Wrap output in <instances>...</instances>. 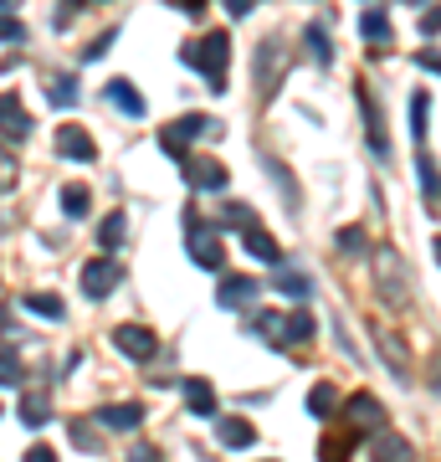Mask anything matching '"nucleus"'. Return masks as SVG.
Returning <instances> with one entry per match:
<instances>
[{
    "label": "nucleus",
    "mask_w": 441,
    "mask_h": 462,
    "mask_svg": "<svg viewBox=\"0 0 441 462\" xmlns=\"http://www.w3.org/2000/svg\"><path fill=\"white\" fill-rule=\"evenodd\" d=\"M180 62L196 67L200 78L211 83V93H221V88H226V67H231V42H226V32H211V36L185 42V47H180Z\"/></svg>",
    "instance_id": "obj_1"
},
{
    "label": "nucleus",
    "mask_w": 441,
    "mask_h": 462,
    "mask_svg": "<svg viewBox=\"0 0 441 462\" xmlns=\"http://www.w3.org/2000/svg\"><path fill=\"white\" fill-rule=\"evenodd\" d=\"M185 242H190L196 267H221V257H226V236H221V226H206L196 211H185Z\"/></svg>",
    "instance_id": "obj_2"
},
{
    "label": "nucleus",
    "mask_w": 441,
    "mask_h": 462,
    "mask_svg": "<svg viewBox=\"0 0 441 462\" xmlns=\"http://www.w3.org/2000/svg\"><path fill=\"white\" fill-rule=\"evenodd\" d=\"M211 134H221V124H216V118L185 114V118H175V124L160 134V144H164V154H175V160L185 165V144H190V139H211Z\"/></svg>",
    "instance_id": "obj_3"
},
{
    "label": "nucleus",
    "mask_w": 441,
    "mask_h": 462,
    "mask_svg": "<svg viewBox=\"0 0 441 462\" xmlns=\"http://www.w3.org/2000/svg\"><path fill=\"white\" fill-rule=\"evenodd\" d=\"M118 282H124V267H118L114 257H93V263L82 267V293L93 298V303H98V298H108Z\"/></svg>",
    "instance_id": "obj_4"
},
{
    "label": "nucleus",
    "mask_w": 441,
    "mask_h": 462,
    "mask_svg": "<svg viewBox=\"0 0 441 462\" xmlns=\"http://www.w3.org/2000/svg\"><path fill=\"white\" fill-rule=\"evenodd\" d=\"M114 345L124 349L129 360H154L160 339H154V329H144V324H118V329H114Z\"/></svg>",
    "instance_id": "obj_5"
},
{
    "label": "nucleus",
    "mask_w": 441,
    "mask_h": 462,
    "mask_svg": "<svg viewBox=\"0 0 441 462\" xmlns=\"http://www.w3.org/2000/svg\"><path fill=\"white\" fill-rule=\"evenodd\" d=\"M57 154H62V160H98V144H93L87 129L62 124V129H57Z\"/></svg>",
    "instance_id": "obj_6"
},
{
    "label": "nucleus",
    "mask_w": 441,
    "mask_h": 462,
    "mask_svg": "<svg viewBox=\"0 0 441 462\" xmlns=\"http://www.w3.org/2000/svg\"><path fill=\"white\" fill-rule=\"evenodd\" d=\"M185 180L196 185V190H226V165L221 160H206V154L200 160L185 154Z\"/></svg>",
    "instance_id": "obj_7"
},
{
    "label": "nucleus",
    "mask_w": 441,
    "mask_h": 462,
    "mask_svg": "<svg viewBox=\"0 0 441 462\" xmlns=\"http://www.w3.org/2000/svg\"><path fill=\"white\" fill-rule=\"evenodd\" d=\"M0 134H5V139H26V134H32V114L21 108L16 93H0Z\"/></svg>",
    "instance_id": "obj_8"
},
{
    "label": "nucleus",
    "mask_w": 441,
    "mask_h": 462,
    "mask_svg": "<svg viewBox=\"0 0 441 462\" xmlns=\"http://www.w3.org/2000/svg\"><path fill=\"white\" fill-rule=\"evenodd\" d=\"M349 427L354 431H385V411H380V401L370 396V391H360V396L349 401Z\"/></svg>",
    "instance_id": "obj_9"
},
{
    "label": "nucleus",
    "mask_w": 441,
    "mask_h": 462,
    "mask_svg": "<svg viewBox=\"0 0 441 462\" xmlns=\"http://www.w3.org/2000/svg\"><path fill=\"white\" fill-rule=\"evenodd\" d=\"M360 108H364V129H370V149L380 160H390V139H385V124H380V108L370 98V88H360Z\"/></svg>",
    "instance_id": "obj_10"
},
{
    "label": "nucleus",
    "mask_w": 441,
    "mask_h": 462,
    "mask_svg": "<svg viewBox=\"0 0 441 462\" xmlns=\"http://www.w3.org/2000/svg\"><path fill=\"white\" fill-rule=\"evenodd\" d=\"M242 242H246V252L257 257V263H267V267H282V252H278V242L267 236V231L252 221V226H242Z\"/></svg>",
    "instance_id": "obj_11"
},
{
    "label": "nucleus",
    "mask_w": 441,
    "mask_h": 462,
    "mask_svg": "<svg viewBox=\"0 0 441 462\" xmlns=\"http://www.w3.org/2000/svg\"><path fill=\"white\" fill-rule=\"evenodd\" d=\"M98 421L103 427H114V431H133L139 421H144V406H139V401H118V406H103Z\"/></svg>",
    "instance_id": "obj_12"
},
{
    "label": "nucleus",
    "mask_w": 441,
    "mask_h": 462,
    "mask_svg": "<svg viewBox=\"0 0 441 462\" xmlns=\"http://www.w3.org/2000/svg\"><path fill=\"white\" fill-rule=\"evenodd\" d=\"M185 406H190V416H216V391H211L206 375L185 380Z\"/></svg>",
    "instance_id": "obj_13"
},
{
    "label": "nucleus",
    "mask_w": 441,
    "mask_h": 462,
    "mask_svg": "<svg viewBox=\"0 0 441 462\" xmlns=\"http://www.w3.org/2000/svg\"><path fill=\"white\" fill-rule=\"evenodd\" d=\"M257 293H262L257 278H226L221 282V293H216V303H221V309H246Z\"/></svg>",
    "instance_id": "obj_14"
},
{
    "label": "nucleus",
    "mask_w": 441,
    "mask_h": 462,
    "mask_svg": "<svg viewBox=\"0 0 441 462\" xmlns=\"http://www.w3.org/2000/svg\"><path fill=\"white\" fill-rule=\"evenodd\" d=\"M108 93V103H114L118 114H129V118H144V98H139V88L124 83V78H114V83L103 88Z\"/></svg>",
    "instance_id": "obj_15"
},
{
    "label": "nucleus",
    "mask_w": 441,
    "mask_h": 462,
    "mask_svg": "<svg viewBox=\"0 0 441 462\" xmlns=\"http://www.w3.org/2000/svg\"><path fill=\"white\" fill-rule=\"evenodd\" d=\"M272 288H278V293H288V298H308V293H313V278L303 273V267H288V263H282L278 273H272Z\"/></svg>",
    "instance_id": "obj_16"
},
{
    "label": "nucleus",
    "mask_w": 441,
    "mask_h": 462,
    "mask_svg": "<svg viewBox=\"0 0 441 462\" xmlns=\"http://www.w3.org/2000/svg\"><path fill=\"white\" fill-rule=\"evenodd\" d=\"M252 334H262L267 345H293V334H288V319L282 314H257L252 319Z\"/></svg>",
    "instance_id": "obj_17"
},
{
    "label": "nucleus",
    "mask_w": 441,
    "mask_h": 462,
    "mask_svg": "<svg viewBox=\"0 0 441 462\" xmlns=\"http://www.w3.org/2000/svg\"><path fill=\"white\" fill-rule=\"evenodd\" d=\"M21 421H26V427H47V421H51L47 391H26V396H21Z\"/></svg>",
    "instance_id": "obj_18"
},
{
    "label": "nucleus",
    "mask_w": 441,
    "mask_h": 462,
    "mask_svg": "<svg viewBox=\"0 0 441 462\" xmlns=\"http://www.w3.org/2000/svg\"><path fill=\"white\" fill-rule=\"evenodd\" d=\"M375 462H410V442L395 431H375Z\"/></svg>",
    "instance_id": "obj_19"
},
{
    "label": "nucleus",
    "mask_w": 441,
    "mask_h": 462,
    "mask_svg": "<svg viewBox=\"0 0 441 462\" xmlns=\"http://www.w3.org/2000/svg\"><path fill=\"white\" fill-rule=\"evenodd\" d=\"M360 32H364V42L380 51L385 42H390V21H385V11H375V5H370V11L360 16Z\"/></svg>",
    "instance_id": "obj_20"
},
{
    "label": "nucleus",
    "mask_w": 441,
    "mask_h": 462,
    "mask_svg": "<svg viewBox=\"0 0 441 462\" xmlns=\"http://www.w3.org/2000/svg\"><path fill=\"white\" fill-rule=\"evenodd\" d=\"M303 42H308V57L318 67L334 62V47H328V32H324V21H308V32H303Z\"/></svg>",
    "instance_id": "obj_21"
},
{
    "label": "nucleus",
    "mask_w": 441,
    "mask_h": 462,
    "mask_svg": "<svg viewBox=\"0 0 441 462\" xmlns=\"http://www.w3.org/2000/svg\"><path fill=\"white\" fill-rule=\"evenodd\" d=\"M221 442L226 447H252L257 431H252V421H242V416H221Z\"/></svg>",
    "instance_id": "obj_22"
},
{
    "label": "nucleus",
    "mask_w": 441,
    "mask_h": 462,
    "mask_svg": "<svg viewBox=\"0 0 441 462\" xmlns=\"http://www.w3.org/2000/svg\"><path fill=\"white\" fill-rule=\"evenodd\" d=\"M278 67H282V51H278V47L257 51V78H262V93H272V83H278Z\"/></svg>",
    "instance_id": "obj_23"
},
{
    "label": "nucleus",
    "mask_w": 441,
    "mask_h": 462,
    "mask_svg": "<svg viewBox=\"0 0 441 462\" xmlns=\"http://www.w3.org/2000/svg\"><path fill=\"white\" fill-rule=\"evenodd\" d=\"M334 406H339V391H334L328 380L308 391V411H313V416H334Z\"/></svg>",
    "instance_id": "obj_24"
},
{
    "label": "nucleus",
    "mask_w": 441,
    "mask_h": 462,
    "mask_svg": "<svg viewBox=\"0 0 441 462\" xmlns=\"http://www.w3.org/2000/svg\"><path fill=\"white\" fill-rule=\"evenodd\" d=\"M26 309H32V314H41V319H67L62 298H51V293H26Z\"/></svg>",
    "instance_id": "obj_25"
},
{
    "label": "nucleus",
    "mask_w": 441,
    "mask_h": 462,
    "mask_svg": "<svg viewBox=\"0 0 441 462\" xmlns=\"http://www.w3.org/2000/svg\"><path fill=\"white\" fill-rule=\"evenodd\" d=\"M98 242H103L108 252H114L118 242H124V211H108V216H103V226H98Z\"/></svg>",
    "instance_id": "obj_26"
},
{
    "label": "nucleus",
    "mask_w": 441,
    "mask_h": 462,
    "mask_svg": "<svg viewBox=\"0 0 441 462\" xmlns=\"http://www.w3.org/2000/svg\"><path fill=\"white\" fill-rule=\"evenodd\" d=\"M313 329H318V324H313V314H308V309H298V314H288V334H293V345H308V339H313Z\"/></svg>",
    "instance_id": "obj_27"
},
{
    "label": "nucleus",
    "mask_w": 441,
    "mask_h": 462,
    "mask_svg": "<svg viewBox=\"0 0 441 462\" xmlns=\"http://www.w3.org/2000/svg\"><path fill=\"white\" fill-rule=\"evenodd\" d=\"M216 226H252V206L226 200V206H221V216H216Z\"/></svg>",
    "instance_id": "obj_28"
},
{
    "label": "nucleus",
    "mask_w": 441,
    "mask_h": 462,
    "mask_svg": "<svg viewBox=\"0 0 441 462\" xmlns=\"http://www.w3.org/2000/svg\"><path fill=\"white\" fill-rule=\"evenodd\" d=\"M47 98L57 103V108H72V103H78V83H72V78H51Z\"/></svg>",
    "instance_id": "obj_29"
},
{
    "label": "nucleus",
    "mask_w": 441,
    "mask_h": 462,
    "mask_svg": "<svg viewBox=\"0 0 441 462\" xmlns=\"http://www.w3.org/2000/svg\"><path fill=\"white\" fill-rule=\"evenodd\" d=\"M349 447H354V431H344V437H324L318 452H324V462H344V457H349Z\"/></svg>",
    "instance_id": "obj_30"
},
{
    "label": "nucleus",
    "mask_w": 441,
    "mask_h": 462,
    "mask_svg": "<svg viewBox=\"0 0 441 462\" xmlns=\"http://www.w3.org/2000/svg\"><path fill=\"white\" fill-rule=\"evenodd\" d=\"M87 185H67L62 190V206H67V216H87Z\"/></svg>",
    "instance_id": "obj_31"
},
{
    "label": "nucleus",
    "mask_w": 441,
    "mask_h": 462,
    "mask_svg": "<svg viewBox=\"0 0 441 462\" xmlns=\"http://www.w3.org/2000/svg\"><path fill=\"white\" fill-rule=\"evenodd\" d=\"M0 42H26V26L5 11V0H0Z\"/></svg>",
    "instance_id": "obj_32"
},
{
    "label": "nucleus",
    "mask_w": 441,
    "mask_h": 462,
    "mask_svg": "<svg viewBox=\"0 0 441 462\" xmlns=\"http://www.w3.org/2000/svg\"><path fill=\"white\" fill-rule=\"evenodd\" d=\"M426 118H431V98H426V93H416V98H410V124H416V139H426Z\"/></svg>",
    "instance_id": "obj_33"
},
{
    "label": "nucleus",
    "mask_w": 441,
    "mask_h": 462,
    "mask_svg": "<svg viewBox=\"0 0 441 462\" xmlns=\"http://www.w3.org/2000/svg\"><path fill=\"white\" fill-rule=\"evenodd\" d=\"M380 355H390V360H395V370H400V375H406V370H410L406 349H400V339H395V334H380Z\"/></svg>",
    "instance_id": "obj_34"
},
{
    "label": "nucleus",
    "mask_w": 441,
    "mask_h": 462,
    "mask_svg": "<svg viewBox=\"0 0 441 462\" xmlns=\"http://www.w3.org/2000/svg\"><path fill=\"white\" fill-rule=\"evenodd\" d=\"M21 380V360H16V349H0V385H16Z\"/></svg>",
    "instance_id": "obj_35"
},
{
    "label": "nucleus",
    "mask_w": 441,
    "mask_h": 462,
    "mask_svg": "<svg viewBox=\"0 0 441 462\" xmlns=\"http://www.w3.org/2000/svg\"><path fill=\"white\" fill-rule=\"evenodd\" d=\"M416 170H421V190H426V196H441V175H436V165H431L426 154L416 160Z\"/></svg>",
    "instance_id": "obj_36"
},
{
    "label": "nucleus",
    "mask_w": 441,
    "mask_h": 462,
    "mask_svg": "<svg viewBox=\"0 0 441 462\" xmlns=\"http://www.w3.org/2000/svg\"><path fill=\"white\" fill-rule=\"evenodd\" d=\"M339 252H349V257H354V252H364V231L360 226H344L339 231Z\"/></svg>",
    "instance_id": "obj_37"
},
{
    "label": "nucleus",
    "mask_w": 441,
    "mask_h": 462,
    "mask_svg": "<svg viewBox=\"0 0 441 462\" xmlns=\"http://www.w3.org/2000/svg\"><path fill=\"white\" fill-rule=\"evenodd\" d=\"M16 185V160H11V149H0V196Z\"/></svg>",
    "instance_id": "obj_38"
},
{
    "label": "nucleus",
    "mask_w": 441,
    "mask_h": 462,
    "mask_svg": "<svg viewBox=\"0 0 441 462\" xmlns=\"http://www.w3.org/2000/svg\"><path fill=\"white\" fill-rule=\"evenodd\" d=\"M72 442H78V447H87V452H93V447H98V431L87 427V421H72Z\"/></svg>",
    "instance_id": "obj_39"
},
{
    "label": "nucleus",
    "mask_w": 441,
    "mask_h": 462,
    "mask_svg": "<svg viewBox=\"0 0 441 462\" xmlns=\"http://www.w3.org/2000/svg\"><path fill=\"white\" fill-rule=\"evenodd\" d=\"M421 32H426V36H431V32H441V5H436V11H426V16H421Z\"/></svg>",
    "instance_id": "obj_40"
},
{
    "label": "nucleus",
    "mask_w": 441,
    "mask_h": 462,
    "mask_svg": "<svg viewBox=\"0 0 441 462\" xmlns=\"http://www.w3.org/2000/svg\"><path fill=\"white\" fill-rule=\"evenodd\" d=\"M129 462H160V452H154V447H133Z\"/></svg>",
    "instance_id": "obj_41"
},
{
    "label": "nucleus",
    "mask_w": 441,
    "mask_h": 462,
    "mask_svg": "<svg viewBox=\"0 0 441 462\" xmlns=\"http://www.w3.org/2000/svg\"><path fill=\"white\" fill-rule=\"evenodd\" d=\"M26 462H57V452H51V447H32V452H26Z\"/></svg>",
    "instance_id": "obj_42"
},
{
    "label": "nucleus",
    "mask_w": 441,
    "mask_h": 462,
    "mask_svg": "<svg viewBox=\"0 0 441 462\" xmlns=\"http://www.w3.org/2000/svg\"><path fill=\"white\" fill-rule=\"evenodd\" d=\"M5 324H11V309H0V329H5Z\"/></svg>",
    "instance_id": "obj_43"
},
{
    "label": "nucleus",
    "mask_w": 441,
    "mask_h": 462,
    "mask_svg": "<svg viewBox=\"0 0 441 462\" xmlns=\"http://www.w3.org/2000/svg\"><path fill=\"white\" fill-rule=\"evenodd\" d=\"M436 263H441V236H436Z\"/></svg>",
    "instance_id": "obj_44"
}]
</instances>
